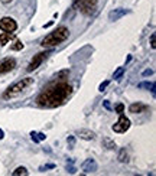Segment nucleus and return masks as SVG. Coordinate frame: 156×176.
Wrapping results in <instances>:
<instances>
[{
  "instance_id": "obj_19",
  "label": "nucleus",
  "mask_w": 156,
  "mask_h": 176,
  "mask_svg": "<svg viewBox=\"0 0 156 176\" xmlns=\"http://www.w3.org/2000/svg\"><path fill=\"white\" fill-rule=\"evenodd\" d=\"M23 49V43L20 41H15V43L12 45V51H20Z\"/></svg>"
},
{
  "instance_id": "obj_2",
  "label": "nucleus",
  "mask_w": 156,
  "mask_h": 176,
  "mask_svg": "<svg viewBox=\"0 0 156 176\" xmlns=\"http://www.w3.org/2000/svg\"><path fill=\"white\" fill-rule=\"evenodd\" d=\"M68 36H69V30H68V28H65V26H59V28H56V29L54 30V32H51L48 36H45V39L42 41L41 45H42L43 48H54V46L62 43L64 41H67Z\"/></svg>"
},
{
  "instance_id": "obj_18",
  "label": "nucleus",
  "mask_w": 156,
  "mask_h": 176,
  "mask_svg": "<svg viewBox=\"0 0 156 176\" xmlns=\"http://www.w3.org/2000/svg\"><path fill=\"white\" fill-rule=\"evenodd\" d=\"M123 74H124V68L123 67H120V68H117V69H116V72H114V80H120V77L123 75Z\"/></svg>"
},
{
  "instance_id": "obj_6",
  "label": "nucleus",
  "mask_w": 156,
  "mask_h": 176,
  "mask_svg": "<svg viewBox=\"0 0 156 176\" xmlns=\"http://www.w3.org/2000/svg\"><path fill=\"white\" fill-rule=\"evenodd\" d=\"M129 127H130V120H129L126 116L120 114L117 123H116L111 129H113V131H116V133H126V131L129 130Z\"/></svg>"
},
{
  "instance_id": "obj_26",
  "label": "nucleus",
  "mask_w": 156,
  "mask_h": 176,
  "mask_svg": "<svg viewBox=\"0 0 156 176\" xmlns=\"http://www.w3.org/2000/svg\"><path fill=\"white\" fill-rule=\"evenodd\" d=\"M68 142H69V149H72V147H74V143H75V139L72 137H68Z\"/></svg>"
},
{
  "instance_id": "obj_9",
  "label": "nucleus",
  "mask_w": 156,
  "mask_h": 176,
  "mask_svg": "<svg viewBox=\"0 0 156 176\" xmlns=\"http://www.w3.org/2000/svg\"><path fill=\"white\" fill-rule=\"evenodd\" d=\"M81 169L84 170V173H93L97 170V163H96V160L94 159H85L81 165Z\"/></svg>"
},
{
  "instance_id": "obj_24",
  "label": "nucleus",
  "mask_w": 156,
  "mask_h": 176,
  "mask_svg": "<svg viewBox=\"0 0 156 176\" xmlns=\"http://www.w3.org/2000/svg\"><path fill=\"white\" fill-rule=\"evenodd\" d=\"M155 33H152V36H150V46H152V49H156V41H155Z\"/></svg>"
},
{
  "instance_id": "obj_28",
  "label": "nucleus",
  "mask_w": 156,
  "mask_h": 176,
  "mask_svg": "<svg viewBox=\"0 0 156 176\" xmlns=\"http://www.w3.org/2000/svg\"><path fill=\"white\" fill-rule=\"evenodd\" d=\"M103 105H104V107H105L107 110H111V105H110L109 101H104V103H103Z\"/></svg>"
},
{
  "instance_id": "obj_27",
  "label": "nucleus",
  "mask_w": 156,
  "mask_h": 176,
  "mask_svg": "<svg viewBox=\"0 0 156 176\" xmlns=\"http://www.w3.org/2000/svg\"><path fill=\"white\" fill-rule=\"evenodd\" d=\"M152 74H153V69H146V71H143V77L152 75Z\"/></svg>"
},
{
  "instance_id": "obj_7",
  "label": "nucleus",
  "mask_w": 156,
  "mask_h": 176,
  "mask_svg": "<svg viewBox=\"0 0 156 176\" xmlns=\"http://www.w3.org/2000/svg\"><path fill=\"white\" fill-rule=\"evenodd\" d=\"M0 29L3 32H15L17 29V23L12 17H2L0 19Z\"/></svg>"
},
{
  "instance_id": "obj_29",
  "label": "nucleus",
  "mask_w": 156,
  "mask_h": 176,
  "mask_svg": "<svg viewBox=\"0 0 156 176\" xmlns=\"http://www.w3.org/2000/svg\"><path fill=\"white\" fill-rule=\"evenodd\" d=\"M67 170H68L69 173H75V168H74V166H69V168L67 166Z\"/></svg>"
},
{
  "instance_id": "obj_5",
  "label": "nucleus",
  "mask_w": 156,
  "mask_h": 176,
  "mask_svg": "<svg viewBox=\"0 0 156 176\" xmlns=\"http://www.w3.org/2000/svg\"><path fill=\"white\" fill-rule=\"evenodd\" d=\"M51 54V51H48V52H41V54L35 55L33 58H32V61L29 62V65H28V68H26V71L28 72H32L35 71L38 67H41V64L45 61V59L48 58V55Z\"/></svg>"
},
{
  "instance_id": "obj_12",
  "label": "nucleus",
  "mask_w": 156,
  "mask_h": 176,
  "mask_svg": "<svg viewBox=\"0 0 156 176\" xmlns=\"http://www.w3.org/2000/svg\"><path fill=\"white\" fill-rule=\"evenodd\" d=\"M78 137L82 139V140H94L96 139V133L91 130H85V129H81V130L77 131Z\"/></svg>"
},
{
  "instance_id": "obj_13",
  "label": "nucleus",
  "mask_w": 156,
  "mask_h": 176,
  "mask_svg": "<svg viewBox=\"0 0 156 176\" xmlns=\"http://www.w3.org/2000/svg\"><path fill=\"white\" fill-rule=\"evenodd\" d=\"M12 39H13V32H3V33L0 35V45L2 46L7 45Z\"/></svg>"
},
{
  "instance_id": "obj_3",
  "label": "nucleus",
  "mask_w": 156,
  "mask_h": 176,
  "mask_svg": "<svg viewBox=\"0 0 156 176\" xmlns=\"http://www.w3.org/2000/svg\"><path fill=\"white\" fill-rule=\"evenodd\" d=\"M30 85H33V78H29V77H26V78H22L20 81L15 82V84L10 85V87H9L7 90L4 91L3 98L9 100V98H15V97L20 95L22 92L26 91V90H28Z\"/></svg>"
},
{
  "instance_id": "obj_17",
  "label": "nucleus",
  "mask_w": 156,
  "mask_h": 176,
  "mask_svg": "<svg viewBox=\"0 0 156 176\" xmlns=\"http://www.w3.org/2000/svg\"><path fill=\"white\" fill-rule=\"evenodd\" d=\"M137 88H150L152 94H155V82H140Z\"/></svg>"
},
{
  "instance_id": "obj_10",
  "label": "nucleus",
  "mask_w": 156,
  "mask_h": 176,
  "mask_svg": "<svg viewBox=\"0 0 156 176\" xmlns=\"http://www.w3.org/2000/svg\"><path fill=\"white\" fill-rule=\"evenodd\" d=\"M130 13V10H127V9H114V10H111V12L109 13V19L110 20H118L120 17L126 16V15H129Z\"/></svg>"
},
{
  "instance_id": "obj_1",
  "label": "nucleus",
  "mask_w": 156,
  "mask_h": 176,
  "mask_svg": "<svg viewBox=\"0 0 156 176\" xmlns=\"http://www.w3.org/2000/svg\"><path fill=\"white\" fill-rule=\"evenodd\" d=\"M71 92L72 87L68 82H58V84L43 90L36 98V103L41 107L55 108V107L62 105L68 100V97L71 95Z\"/></svg>"
},
{
  "instance_id": "obj_30",
  "label": "nucleus",
  "mask_w": 156,
  "mask_h": 176,
  "mask_svg": "<svg viewBox=\"0 0 156 176\" xmlns=\"http://www.w3.org/2000/svg\"><path fill=\"white\" fill-rule=\"evenodd\" d=\"M0 2H2L3 4H9V3H12L13 0H0Z\"/></svg>"
},
{
  "instance_id": "obj_11",
  "label": "nucleus",
  "mask_w": 156,
  "mask_h": 176,
  "mask_svg": "<svg viewBox=\"0 0 156 176\" xmlns=\"http://www.w3.org/2000/svg\"><path fill=\"white\" fill-rule=\"evenodd\" d=\"M148 108H149L148 105L142 104V103H135V104H131L130 107H129V111L133 114H139V113H145Z\"/></svg>"
},
{
  "instance_id": "obj_15",
  "label": "nucleus",
  "mask_w": 156,
  "mask_h": 176,
  "mask_svg": "<svg viewBox=\"0 0 156 176\" xmlns=\"http://www.w3.org/2000/svg\"><path fill=\"white\" fill-rule=\"evenodd\" d=\"M13 176H28V170H26V168H23V166H19V168L16 169V170H13L12 172Z\"/></svg>"
},
{
  "instance_id": "obj_20",
  "label": "nucleus",
  "mask_w": 156,
  "mask_h": 176,
  "mask_svg": "<svg viewBox=\"0 0 156 176\" xmlns=\"http://www.w3.org/2000/svg\"><path fill=\"white\" fill-rule=\"evenodd\" d=\"M104 144L107 146V149H114L116 147V143L111 142L110 139H104Z\"/></svg>"
},
{
  "instance_id": "obj_31",
  "label": "nucleus",
  "mask_w": 156,
  "mask_h": 176,
  "mask_svg": "<svg viewBox=\"0 0 156 176\" xmlns=\"http://www.w3.org/2000/svg\"><path fill=\"white\" fill-rule=\"evenodd\" d=\"M4 137V133H3V130H2V129H0V140H2V139Z\"/></svg>"
},
{
  "instance_id": "obj_14",
  "label": "nucleus",
  "mask_w": 156,
  "mask_h": 176,
  "mask_svg": "<svg viewBox=\"0 0 156 176\" xmlns=\"http://www.w3.org/2000/svg\"><path fill=\"white\" fill-rule=\"evenodd\" d=\"M30 137H32V140H33L35 143H39V142H42V140H45V134L43 133H35V131H32L30 133Z\"/></svg>"
},
{
  "instance_id": "obj_22",
  "label": "nucleus",
  "mask_w": 156,
  "mask_h": 176,
  "mask_svg": "<svg viewBox=\"0 0 156 176\" xmlns=\"http://www.w3.org/2000/svg\"><path fill=\"white\" fill-rule=\"evenodd\" d=\"M109 84H110V81H104V82H101L100 84V87H98V91H105V88L109 87Z\"/></svg>"
},
{
  "instance_id": "obj_32",
  "label": "nucleus",
  "mask_w": 156,
  "mask_h": 176,
  "mask_svg": "<svg viewBox=\"0 0 156 176\" xmlns=\"http://www.w3.org/2000/svg\"><path fill=\"white\" fill-rule=\"evenodd\" d=\"M77 2H78V0H74V4H75V3H77Z\"/></svg>"
},
{
  "instance_id": "obj_25",
  "label": "nucleus",
  "mask_w": 156,
  "mask_h": 176,
  "mask_svg": "<svg viewBox=\"0 0 156 176\" xmlns=\"http://www.w3.org/2000/svg\"><path fill=\"white\" fill-rule=\"evenodd\" d=\"M116 111H117L118 114H123V111H124V105H123V104H118L117 107H116Z\"/></svg>"
},
{
  "instance_id": "obj_23",
  "label": "nucleus",
  "mask_w": 156,
  "mask_h": 176,
  "mask_svg": "<svg viewBox=\"0 0 156 176\" xmlns=\"http://www.w3.org/2000/svg\"><path fill=\"white\" fill-rule=\"evenodd\" d=\"M67 75H69V71H68V69H64V71H61L56 77H58V80H62L64 77H67Z\"/></svg>"
},
{
  "instance_id": "obj_4",
  "label": "nucleus",
  "mask_w": 156,
  "mask_h": 176,
  "mask_svg": "<svg viewBox=\"0 0 156 176\" xmlns=\"http://www.w3.org/2000/svg\"><path fill=\"white\" fill-rule=\"evenodd\" d=\"M74 6L80 7V10L84 15H93L96 12V7H97V0H78Z\"/></svg>"
},
{
  "instance_id": "obj_16",
  "label": "nucleus",
  "mask_w": 156,
  "mask_h": 176,
  "mask_svg": "<svg viewBox=\"0 0 156 176\" xmlns=\"http://www.w3.org/2000/svg\"><path fill=\"white\" fill-rule=\"evenodd\" d=\"M117 159H118V162H122V163L127 162V152H126V149H120Z\"/></svg>"
},
{
  "instance_id": "obj_8",
  "label": "nucleus",
  "mask_w": 156,
  "mask_h": 176,
  "mask_svg": "<svg viewBox=\"0 0 156 176\" xmlns=\"http://www.w3.org/2000/svg\"><path fill=\"white\" fill-rule=\"evenodd\" d=\"M16 67V59L15 58H4L0 61V75L7 74Z\"/></svg>"
},
{
  "instance_id": "obj_21",
  "label": "nucleus",
  "mask_w": 156,
  "mask_h": 176,
  "mask_svg": "<svg viewBox=\"0 0 156 176\" xmlns=\"http://www.w3.org/2000/svg\"><path fill=\"white\" fill-rule=\"evenodd\" d=\"M55 168V165L54 163H49V165H45V166H41L39 168V170L41 172H45V170H48V169H54Z\"/></svg>"
}]
</instances>
